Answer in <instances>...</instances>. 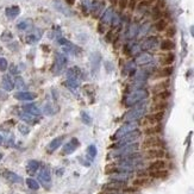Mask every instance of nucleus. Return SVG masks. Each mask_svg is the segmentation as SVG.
I'll return each mask as SVG.
<instances>
[{
    "label": "nucleus",
    "instance_id": "f257e3e1",
    "mask_svg": "<svg viewBox=\"0 0 194 194\" xmlns=\"http://www.w3.org/2000/svg\"><path fill=\"white\" fill-rule=\"evenodd\" d=\"M164 118V112H153L150 114L143 116L140 120V126H150V125L160 124Z\"/></svg>",
    "mask_w": 194,
    "mask_h": 194
},
{
    "label": "nucleus",
    "instance_id": "f03ea898",
    "mask_svg": "<svg viewBox=\"0 0 194 194\" xmlns=\"http://www.w3.org/2000/svg\"><path fill=\"white\" fill-rule=\"evenodd\" d=\"M142 149L147 150V149H154V148H163L164 147V142L160 136H147L142 144Z\"/></svg>",
    "mask_w": 194,
    "mask_h": 194
},
{
    "label": "nucleus",
    "instance_id": "7ed1b4c3",
    "mask_svg": "<svg viewBox=\"0 0 194 194\" xmlns=\"http://www.w3.org/2000/svg\"><path fill=\"white\" fill-rule=\"evenodd\" d=\"M140 148V144L138 143H130V144H126V145H123V147H119L118 150H116L112 155L114 157H125V156H129L136 153Z\"/></svg>",
    "mask_w": 194,
    "mask_h": 194
},
{
    "label": "nucleus",
    "instance_id": "20e7f679",
    "mask_svg": "<svg viewBox=\"0 0 194 194\" xmlns=\"http://www.w3.org/2000/svg\"><path fill=\"white\" fill-rule=\"evenodd\" d=\"M140 135H142V132L138 131V130H133V131L129 132L127 135H125V136L119 138V142L117 143V147H123V145H126V144L133 143L135 140L140 138Z\"/></svg>",
    "mask_w": 194,
    "mask_h": 194
},
{
    "label": "nucleus",
    "instance_id": "39448f33",
    "mask_svg": "<svg viewBox=\"0 0 194 194\" xmlns=\"http://www.w3.org/2000/svg\"><path fill=\"white\" fill-rule=\"evenodd\" d=\"M144 158L147 160H157V158H163L166 156V151L163 150L162 148H154V149H147L144 150Z\"/></svg>",
    "mask_w": 194,
    "mask_h": 194
},
{
    "label": "nucleus",
    "instance_id": "423d86ee",
    "mask_svg": "<svg viewBox=\"0 0 194 194\" xmlns=\"http://www.w3.org/2000/svg\"><path fill=\"white\" fill-rule=\"evenodd\" d=\"M144 113H145V107L140 106V107H136L132 111H129L125 114L124 119L126 122H132V120H136V119H140L142 117L144 116Z\"/></svg>",
    "mask_w": 194,
    "mask_h": 194
},
{
    "label": "nucleus",
    "instance_id": "0eeeda50",
    "mask_svg": "<svg viewBox=\"0 0 194 194\" xmlns=\"http://www.w3.org/2000/svg\"><path fill=\"white\" fill-rule=\"evenodd\" d=\"M148 92L147 91H143V89H138V91H136V92H133L132 94L129 95V98H127V105H132V104H136V102H138V101H142L143 99H145L148 97Z\"/></svg>",
    "mask_w": 194,
    "mask_h": 194
},
{
    "label": "nucleus",
    "instance_id": "6e6552de",
    "mask_svg": "<svg viewBox=\"0 0 194 194\" xmlns=\"http://www.w3.org/2000/svg\"><path fill=\"white\" fill-rule=\"evenodd\" d=\"M136 127H137V125L135 124V123H127V124L123 125L120 129L117 130L116 135L113 136V138H114V140H119L120 137H123V136H125V135H127L129 132L136 130Z\"/></svg>",
    "mask_w": 194,
    "mask_h": 194
},
{
    "label": "nucleus",
    "instance_id": "1a4fd4ad",
    "mask_svg": "<svg viewBox=\"0 0 194 194\" xmlns=\"http://www.w3.org/2000/svg\"><path fill=\"white\" fill-rule=\"evenodd\" d=\"M169 87H170V80H169V78L164 79L162 81H158V82H156L155 85L151 86V93L156 94L158 93V92L169 89Z\"/></svg>",
    "mask_w": 194,
    "mask_h": 194
},
{
    "label": "nucleus",
    "instance_id": "9d476101",
    "mask_svg": "<svg viewBox=\"0 0 194 194\" xmlns=\"http://www.w3.org/2000/svg\"><path fill=\"white\" fill-rule=\"evenodd\" d=\"M174 68L173 66H163L161 69L156 70V74L154 75L155 79H168L173 75Z\"/></svg>",
    "mask_w": 194,
    "mask_h": 194
},
{
    "label": "nucleus",
    "instance_id": "9b49d317",
    "mask_svg": "<svg viewBox=\"0 0 194 194\" xmlns=\"http://www.w3.org/2000/svg\"><path fill=\"white\" fill-rule=\"evenodd\" d=\"M79 145H80V143H79L78 138H71L69 143H67V144L63 145L62 155H69L71 153H74L78 149Z\"/></svg>",
    "mask_w": 194,
    "mask_h": 194
},
{
    "label": "nucleus",
    "instance_id": "f8f14e48",
    "mask_svg": "<svg viewBox=\"0 0 194 194\" xmlns=\"http://www.w3.org/2000/svg\"><path fill=\"white\" fill-rule=\"evenodd\" d=\"M161 132H162L161 124H155V125H150V126H145L143 129L142 133L145 135V136H158Z\"/></svg>",
    "mask_w": 194,
    "mask_h": 194
},
{
    "label": "nucleus",
    "instance_id": "ddd939ff",
    "mask_svg": "<svg viewBox=\"0 0 194 194\" xmlns=\"http://www.w3.org/2000/svg\"><path fill=\"white\" fill-rule=\"evenodd\" d=\"M167 162L163 158L153 160L148 166V170H160V169H167Z\"/></svg>",
    "mask_w": 194,
    "mask_h": 194
},
{
    "label": "nucleus",
    "instance_id": "4468645a",
    "mask_svg": "<svg viewBox=\"0 0 194 194\" xmlns=\"http://www.w3.org/2000/svg\"><path fill=\"white\" fill-rule=\"evenodd\" d=\"M149 178L156 179V180H164L169 176V171L167 169H160V170H149L148 171Z\"/></svg>",
    "mask_w": 194,
    "mask_h": 194
},
{
    "label": "nucleus",
    "instance_id": "2eb2a0df",
    "mask_svg": "<svg viewBox=\"0 0 194 194\" xmlns=\"http://www.w3.org/2000/svg\"><path fill=\"white\" fill-rule=\"evenodd\" d=\"M168 109V102L167 101H154L153 105L150 106V112H164Z\"/></svg>",
    "mask_w": 194,
    "mask_h": 194
},
{
    "label": "nucleus",
    "instance_id": "dca6fc26",
    "mask_svg": "<svg viewBox=\"0 0 194 194\" xmlns=\"http://www.w3.org/2000/svg\"><path fill=\"white\" fill-rule=\"evenodd\" d=\"M151 183V178L149 176H138L132 181V185L135 187H145Z\"/></svg>",
    "mask_w": 194,
    "mask_h": 194
},
{
    "label": "nucleus",
    "instance_id": "f3484780",
    "mask_svg": "<svg viewBox=\"0 0 194 194\" xmlns=\"http://www.w3.org/2000/svg\"><path fill=\"white\" fill-rule=\"evenodd\" d=\"M174 61H175V54L171 51H168L167 54L161 56V58H160V62L162 66H171Z\"/></svg>",
    "mask_w": 194,
    "mask_h": 194
},
{
    "label": "nucleus",
    "instance_id": "a211bd4d",
    "mask_svg": "<svg viewBox=\"0 0 194 194\" xmlns=\"http://www.w3.org/2000/svg\"><path fill=\"white\" fill-rule=\"evenodd\" d=\"M171 97V92L169 89H166L162 92H158V93L154 94L153 97V101H168V99Z\"/></svg>",
    "mask_w": 194,
    "mask_h": 194
},
{
    "label": "nucleus",
    "instance_id": "6ab92c4d",
    "mask_svg": "<svg viewBox=\"0 0 194 194\" xmlns=\"http://www.w3.org/2000/svg\"><path fill=\"white\" fill-rule=\"evenodd\" d=\"M63 140H64V137L63 136H60V137H56L55 140H53L50 143H49V145H48V151L49 153H53L55 150H57L58 148L61 147V144L63 143Z\"/></svg>",
    "mask_w": 194,
    "mask_h": 194
},
{
    "label": "nucleus",
    "instance_id": "aec40b11",
    "mask_svg": "<svg viewBox=\"0 0 194 194\" xmlns=\"http://www.w3.org/2000/svg\"><path fill=\"white\" fill-rule=\"evenodd\" d=\"M38 179L43 185H49V183L51 182V175H50V171H49V169H47V168L42 169L41 173H39V175H38Z\"/></svg>",
    "mask_w": 194,
    "mask_h": 194
},
{
    "label": "nucleus",
    "instance_id": "412c9836",
    "mask_svg": "<svg viewBox=\"0 0 194 194\" xmlns=\"http://www.w3.org/2000/svg\"><path fill=\"white\" fill-rule=\"evenodd\" d=\"M174 48H175V43H174L170 38L163 39L162 42H161V44H160V49H161L162 51H167V53L174 50Z\"/></svg>",
    "mask_w": 194,
    "mask_h": 194
},
{
    "label": "nucleus",
    "instance_id": "4be33fe9",
    "mask_svg": "<svg viewBox=\"0 0 194 194\" xmlns=\"http://www.w3.org/2000/svg\"><path fill=\"white\" fill-rule=\"evenodd\" d=\"M64 66H66V58H63L61 56H57L56 62H55V64H54V68H53V73L56 74V75L60 74Z\"/></svg>",
    "mask_w": 194,
    "mask_h": 194
},
{
    "label": "nucleus",
    "instance_id": "5701e85b",
    "mask_svg": "<svg viewBox=\"0 0 194 194\" xmlns=\"http://www.w3.org/2000/svg\"><path fill=\"white\" fill-rule=\"evenodd\" d=\"M1 86H2V88H4L5 91L10 92V91L13 89L15 84H13L12 79L10 78V75H4V76H2V80H1Z\"/></svg>",
    "mask_w": 194,
    "mask_h": 194
},
{
    "label": "nucleus",
    "instance_id": "b1692460",
    "mask_svg": "<svg viewBox=\"0 0 194 194\" xmlns=\"http://www.w3.org/2000/svg\"><path fill=\"white\" fill-rule=\"evenodd\" d=\"M15 98L22 101H30L33 100L36 98V95L30 93V92H18V93L15 94Z\"/></svg>",
    "mask_w": 194,
    "mask_h": 194
},
{
    "label": "nucleus",
    "instance_id": "393cba45",
    "mask_svg": "<svg viewBox=\"0 0 194 194\" xmlns=\"http://www.w3.org/2000/svg\"><path fill=\"white\" fill-rule=\"evenodd\" d=\"M67 78L80 80L82 78V71H81V69H79L78 67H73V68L68 69V71H67Z\"/></svg>",
    "mask_w": 194,
    "mask_h": 194
},
{
    "label": "nucleus",
    "instance_id": "a878e982",
    "mask_svg": "<svg viewBox=\"0 0 194 194\" xmlns=\"http://www.w3.org/2000/svg\"><path fill=\"white\" fill-rule=\"evenodd\" d=\"M24 110H25L26 113H30L32 116H39L41 114V110L35 104H26V105H24Z\"/></svg>",
    "mask_w": 194,
    "mask_h": 194
},
{
    "label": "nucleus",
    "instance_id": "bb28decb",
    "mask_svg": "<svg viewBox=\"0 0 194 194\" xmlns=\"http://www.w3.org/2000/svg\"><path fill=\"white\" fill-rule=\"evenodd\" d=\"M167 28H168V20H167V19L161 18V19L156 20V23H155L156 31L163 32V31H166V29H167Z\"/></svg>",
    "mask_w": 194,
    "mask_h": 194
},
{
    "label": "nucleus",
    "instance_id": "cd10ccee",
    "mask_svg": "<svg viewBox=\"0 0 194 194\" xmlns=\"http://www.w3.org/2000/svg\"><path fill=\"white\" fill-rule=\"evenodd\" d=\"M4 176L7 179L8 181H11V182H17V183L22 182V178L19 175L15 174V173H12V171H5L4 173Z\"/></svg>",
    "mask_w": 194,
    "mask_h": 194
},
{
    "label": "nucleus",
    "instance_id": "c85d7f7f",
    "mask_svg": "<svg viewBox=\"0 0 194 194\" xmlns=\"http://www.w3.org/2000/svg\"><path fill=\"white\" fill-rule=\"evenodd\" d=\"M26 168H28V173L33 174V173H36V171L38 170L39 162H38V161H35V160H31V161H29V162H28Z\"/></svg>",
    "mask_w": 194,
    "mask_h": 194
},
{
    "label": "nucleus",
    "instance_id": "c756f323",
    "mask_svg": "<svg viewBox=\"0 0 194 194\" xmlns=\"http://www.w3.org/2000/svg\"><path fill=\"white\" fill-rule=\"evenodd\" d=\"M80 80L78 79H67V81H66V85L68 86V88L71 89V91H75L76 88L79 87L80 85V82H79Z\"/></svg>",
    "mask_w": 194,
    "mask_h": 194
},
{
    "label": "nucleus",
    "instance_id": "7c9ffc66",
    "mask_svg": "<svg viewBox=\"0 0 194 194\" xmlns=\"http://www.w3.org/2000/svg\"><path fill=\"white\" fill-rule=\"evenodd\" d=\"M26 185H28V187L30 188V189H32V191H37L39 188V183L35 180V179H26Z\"/></svg>",
    "mask_w": 194,
    "mask_h": 194
},
{
    "label": "nucleus",
    "instance_id": "2f4dec72",
    "mask_svg": "<svg viewBox=\"0 0 194 194\" xmlns=\"http://www.w3.org/2000/svg\"><path fill=\"white\" fill-rule=\"evenodd\" d=\"M151 16H153V19L154 20H158V19H161L163 16V12L161 8H158L157 6H154V8H153V13H151Z\"/></svg>",
    "mask_w": 194,
    "mask_h": 194
},
{
    "label": "nucleus",
    "instance_id": "473e14b6",
    "mask_svg": "<svg viewBox=\"0 0 194 194\" xmlns=\"http://www.w3.org/2000/svg\"><path fill=\"white\" fill-rule=\"evenodd\" d=\"M95 156H97V147L92 144L87 148V157H88V160H93Z\"/></svg>",
    "mask_w": 194,
    "mask_h": 194
},
{
    "label": "nucleus",
    "instance_id": "72a5a7b5",
    "mask_svg": "<svg viewBox=\"0 0 194 194\" xmlns=\"http://www.w3.org/2000/svg\"><path fill=\"white\" fill-rule=\"evenodd\" d=\"M166 36H167V38H173L175 35H176V28L174 26V25H168V28L166 29Z\"/></svg>",
    "mask_w": 194,
    "mask_h": 194
},
{
    "label": "nucleus",
    "instance_id": "f704fd0d",
    "mask_svg": "<svg viewBox=\"0 0 194 194\" xmlns=\"http://www.w3.org/2000/svg\"><path fill=\"white\" fill-rule=\"evenodd\" d=\"M81 120H82V123L86 125L92 124V117L89 116L86 111H82V112H81Z\"/></svg>",
    "mask_w": 194,
    "mask_h": 194
},
{
    "label": "nucleus",
    "instance_id": "c9c22d12",
    "mask_svg": "<svg viewBox=\"0 0 194 194\" xmlns=\"http://www.w3.org/2000/svg\"><path fill=\"white\" fill-rule=\"evenodd\" d=\"M56 110L57 109H54V105L47 104V105L44 106V113L48 114V116H53L54 113H56Z\"/></svg>",
    "mask_w": 194,
    "mask_h": 194
},
{
    "label": "nucleus",
    "instance_id": "e433bc0d",
    "mask_svg": "<svg viewBox=\"0 0 194 194\" xmlns=\"http://www.w3.org/2000/svg\"><path fill=\"white\" fill-rule=\"evenodd\" d=\"M35 116H32V114H30V113H23V114H20V118L23 119L24 122H26V123H35V118H33Z\"/></svg>",
    "mask_w": 194,
    "mask_h": 194
},
{
    "label": "nucleus",
    "instance_id": "4c0bfd02",
    "mask_svg": "<svg viewBox=\"0 0 194 194\" xmlns=\"http://www.w3.org/2000/svg\"><path fill=\"white\" fill-rule=\"evenodd\" d=\"M137 4H138V0H129L127 7H129L130 11H135L137 8Z\"/></svg>",
    "mask_w": 194,
    "mask_h": 194
},
{
    "label": "nucleus",
    "instance_id": "58836bf2",
    "mask_svg": "<svg viewBox=\"0 0 194 194\" xmlns=\"http://www.w3.org/2000/svg\"><path fill=\"white\" fill-rule=\"evenodd\" d=\"M127 4H129V0H118V6L122 11L127 8Z\"/></svg>",
    "mask_w": 194,
    "mask_h": 194
},
{
    "label": "nucleus",
    "instance_id": "ea45409f",
    "mask_svg": "<svg viewBox=\"0 0 194 194\" xmlns=\"http://www.w3.org/2000/svg\"><path fill=\"white\" fill-rule=\"evenodd\" d=\"M7 68V61L2 57H0V71H5Z\"/></svg>",
    "mask_w": 194,
    "mask_h": 194
},
{
    "label": "nucleus",
    "instance_id": "a19ab883",
    "mask_svg": "<svg viewBox=\"0 0 194 194\" xmlns=\"http://www.w3.org/2000/svg\"><path fill=\"white\" fill-rule=\"evenodd\" d=\"M18 129H19V131L22 132L23 135H28V133H29V131H30V130H29V127H28L26 125H24V124L19 125V126H18Z\"/></svg>",
    "mask_w": 194,
    "mask_h": 194
},
{
    "label": "nucleus",
    "instance_id": "79ce46f5",
    "mask_svg": "<svg viewBox=\"0 0 194 194\" xmlns=\"http://www.w3.org/2000/svg\"><path fill=\"white\" fill-rule=\"evenodd\" d=\"M149 5H150V2L148 0H142L140 4H137V7L140 8V10H142V8H147Z\"/></svg>",
    "mask_w": 194,
    "mask_h": 194
},
{
    "label": "nucleus",
    "instance_id": "37998d69",
    "mask_svg": "<svg viewBox=\"0 0 194 194\" xmlns=\"http://www.w3.org/2000/svg\"><path fill=\"white\" fill-rule=\"evenodd\" d=\"M15 82H16V86L18 88H22L24 86V80H23V78H20V76H17Z\"/></svg>",
    "mask_w": 194,
    "mask_h": 194
},
{
    "label": "nucleus",
    "instance_id": "c03bdc74",
    "mask_svg": "<svg viewBox=\"0 0 194 194\" xmlns=\"http://www.w3.org/2000/svg\"><path fill=\"white\" fill-rule=\"evenodd\" d=\"M156 1H157V2H156L155 6H157V7L161 8V10L166 7V5H167V4H166V0H156Z\"/></svg>",
    "mask_w": 194,
    "mask_h": 194
},
{
    "label": "nucleus",
    "instance_id": "a18cd8bd",
    "mask_svg": "<svg viewBox=\"0 0 194 194\" xmlns=\"http://www.w3.org/2000/svg\"><path fill=\"white\" fill-rule=\"evenodd\" d=\"M112 37H113V32L109 31L107 35H106V41H107V42H112Z\"/></svg>",
    "mask_w": 194,
    "mask_h": 194
},
{
    "label": "nucleus",
    "instance_id": "49530a36",
    "mask_svg": "<svg viewBox=\"0 0 194 194\" xmlns=\"http://www.w3.org/2000/svg\"><path fill=\"white\" fill-rule=\"evenodd\" d=\"M66 2H67L69 6H73V5H74V2H75V0H66Z\"/></svg>",
    "mask_w": 194,
    "mask_h": 194
},
{
    "label": "nucleus",
    "instance_id": "de8ad7c7",
    "mask_svg": "<svg viewBox=\"0 0 194 194\" xmlns=\"http://www.w3.org/2000/svg\"><path fill=\"white\" fill-rule=\"evenodd\" d=\"M110 2H111V5H118V0H110Z\"/></svg>",
    "mask_w": 194,
    "mask_h": 194
},
{
    "label": "nucleus",
    "instance_id": "09e8293b",
    "mask_svg": "<svg viewBox=\"0 0 194 194\" xmlns=\"http://www.w3.org/2000/svg\"><path fill=\"white\" fill-rule=\"evenodd\" d=\"M148 1H149V2H150V4H151V2H155L156 0H148Z\"/></svg>",
    "mask_w": 194,
    "mask_h": 194
},
{
    "label": "nucleus",
    "instance_id": "8fccbe9b",
    "mask_svg": "<svg viewBox=\"0 0 194 194\" xmlns=\"http://www.w3.org/2000/svg\"><path fill=\"white\" fill-rule=\"evenodd\" d=\"M0 142H2V137L1 136H0Z\"/></svg>",
    "mask_w": 194,
    "mask_h": 194
},
{
    "label": "nucleus",
    "instance_id": "3c124183",
    "mask_svg": "<svg viewBox=\"0 0 194 194\" xmlns=\"http://www.w3.org/2000/svg\"><path fill=\"white\" fill-rule=\"evenodd\" d=\"M1 156H2V155H1V154H0V157H1Z\"/></svg>",
    "mask_w": 194,
    "mask_h": 194
}]
</instances>
